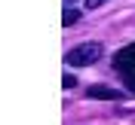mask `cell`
Returning <instances> with one entry per match:
<instances>
[{
	"mask_svg": "<svg viewBox=\"0 0 135 125\" xmlns=\"http://www.w3.org/2000/svg\"><path fill=\"white\" fill-rule=\"evenodd\" d=\"M86 95L92 101H120V89H110V85H89Z\"/></svg>",
	"mask_w": 135,
	"mask_h": 125,
	"instance_id": "3957f363",
	"label": "cell"
},
{
	"mask_svg": "<svg viewBox=\"0 0 135 125\" xmlns=\"http://www.w3.org/2000/svg\"><path fill=\"white\" fill-rule=\"evenodd\" d=\"M77 21H80V9L68 6V9H65V15H61V25H65V28H71V25H77Z\"/></svg>",
	"mask_w": 135,
	"mask_h": 125,
	"instance_id": "277c9868",
	"label": "cell"
},
{
	"mask_svg": "<svg viewBox=\"0 0 135 125\" xmlns=\"http://www.w3.org/2000/svg\"><path fill=\"white\" fill-rule=\"evenodd\" d=\"M104 55V46L101 43H83V46H74V49L65 52V64L68 67H89Z\"/></svg>",
	"mask_w": 135,
	"mask_h": 125,
	"instance_id": "6da1fadb",
	"label": "cell"
},
{
	"mask_svg": "<svg viewBox=\"0 0 135 125\" xmlns=\"http://www.w3.org/2000/svg\"><path fill=\"white\" fill-rule=\"evenodd\" d=\"M101 3H108V0H86V6H89V9H95V6H101Z\"/></svg>",
	"mask_w": 135,
	"mask_h": 125,
	"instance_id": "8992f818",
	"label": "cell"
},
{
	"mask_svg": "<svg viewBox=\"0 0 135 125\" xmlns=\"http://www.w3.org/2000/svg\"><path fill=\"white\" fill-rule=\"evenodd\" d=\"M61 83H65V89H74V85H77V79H74L71 73H65V79H61Z\"/></svg>",
	"mask_w": 135,
	"mask_h": 125,
	"instance_id": "5b68a950",
	"label": "cell"
},
{
	"mask_svg": "<svg viewBox=\"0 0 135 125\" xmlns=\"http://www.w3.org/2000/svg\"><path fill=\"white\" fill-rule=\"evenodd\" d=\"M114 70L123 76V83L129 85V92L135 95V43L126 46V49H120L114 55Z\"/></svg>",
	"mask_w": 135,
	"mask_h": 125,
	"instance_id": "7a4b0ae2",
	"label": "cell"
}]
</instances>
